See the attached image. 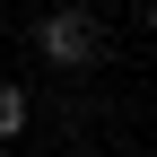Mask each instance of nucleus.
<instances>
[{
    "label": "nucleus",
    "mask_w": 157,
    "mask_h": 157,
    "mask_svg": "<svg viewBox=\"0 0 157 157\" xmlns=\"http://www.w3.org/2000/svg\"><path fill=\"white\" fill-rule=\"evenodd\" d=\"M35 52H44L52 70H96L105 61V26H96L87 9H52V17H35Z\"/></svg>",
    "instance_id": "1"
},
{
    "label": "nucleus",
    "mask_w": 157,
    "mask_h": 157,
    "mask_svg": "<svg viewBox=\"0 0 157 157\" xmlns=\"http://www.w3.org/2000/svg\"><path fill=\"white\" fill-rule=\"evenodd\" d=\"M26 122H35V96L17 87V78H0V140H17Z\"/></svg>",
    "instance_id": "2"
},
{
    "label": "nucleus",
    "mask_w": 157,
    "mask_h": 157,
    "mask_svg": "<svg viewBox=\"0 0 157 157\" xmlns=\"http://www.w3.org/2000/svg\"><path fill=\"white\" fill-rule=\"evenodd\" d=\"M148 26H157V0H148Z\"/></svg>",
    "instance_id": "3"
}]
</instances>
